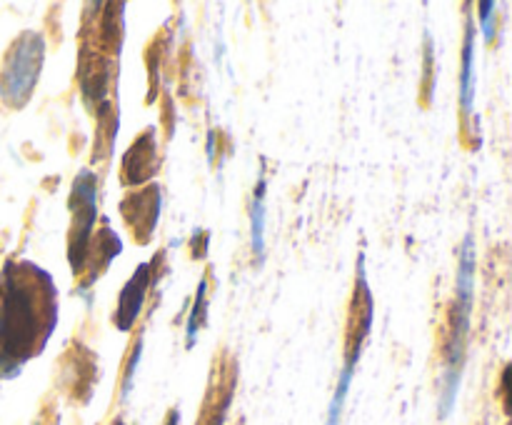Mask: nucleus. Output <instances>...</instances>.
<instances>
[{
    "mask_svg": "<svg viewBox=\"0 0 512 425\" xmlns=\"http://www.w3.org/2000/svg\"><path fill=\"white\" fill-rule=\"evenodd\" d=\"M265 195H268V180L265 175H260L253 190V200H250V248H253L258 263L265 260V223H268Z\"/></svg>",
    "mask_w": 512,
    "mask_h": 425,
    "instance_id": "7",
    "label": "nucleus"
},
{
    "mask_svg": "<svg viewBox=\"0 0 512 425\" xmlns=\"http://www.w3.org/2000/svg\"><path fill=\"white\" fill-rule=\"evenodd\" d=\"M70 210H73V228H70V265L80 273L88 253L90 230L95 223V173L83 170L70 188Z\"/></svg>",
    "mask_w": 512,
    "mask_h": 425,
    "instance_id": "3",
    "label": "nucleus"
},
{
    "mask_svg": "<svg viewBox=\"0 0 512 425\" xmlns=\"http://www.w3.org/2000/svg\"><path fill=\"white\" fill-rule=\"evenodd\" d=\"M205 298H208V280H200V285H198V295H195V305H193V310H190V318H188V328H185V335H188V338H185V345H193L195 343V338H198V328L200 325L205 323Z\"/></svg>",
    "mask_w": 512,
    "mask_h": 425,
    "instance_id": "9",
    "label": "nucleus"
},
{
    "mask_svg": "<svg viewBox=\"0 0 512 425\" xmlns=\"http://www.w3.org/2000/svg\"><path fill=\"white\" fill-rule=\"evenodd\" d=\"M43 58L45 43L38 33H25L23 38L15 40L8 60H5L3 80H0V93H3L5 103L13 105V108L28 103L30 93L38 83Z\"/></svg>",
    "mask_w": 512,
    "mask_h": 425,
    "instance_id": "2",
    "label": "nucleus"
},
{
    "mask_svg": "<svg viewBox=\"0 0 512 425\" xmlns=\"http://www.w3.org/2000/svg\"><path fill=\"white\" fill-rule=\"evenodd\" d=\"M473 290H475V243L473 235L463 240L458 263V278H455V308L470 313L473 310Z\"/></svg>",
    "mask_w": 512,
    "mask_h": 425,
    "instance_id": "6",
    "label": "nucleus"
},
{
    "mask_svg": "<svg viewBox=\"0 0 512 425\" xmlns=\"http://www.w3.org/2000/svg\"><path fill=\"white\" fill-rule=\"evenodd\" d=\"M480 10V25H483V35L485 40H493L495 38V20H498V3H493V0H483V3L478 5Z\"/></svg>",
    "mask_w": 512,
    "mask_h": 425,
    "instance_id": "10",
    "label": "nucleus"
},
{
    "mask_svg": "<svg viewBox=\"0 0 512 425\" xmlns=\"http://www.w3.org/2000/svg\"><path fill=\"white\" fill-rule=\"evenodd\" d=\"M140 355H143V338H140L138 343H135L133 358L128 360V368H125V375H123V398H128L130 388H133V378H135V370H138Z\"/></svg>",
    "mask_w": 512,
    "mask_h": 425,
    "instance_id": "11",
    "label": "nucleus"
},
{
    "mask_svg": "<svg viewBox=\"0 0 512 425\" xmlns=\"http://www.w3.org/2000/svg\"><path fill=\"white\" fill-rule=\"evenodd\" d=\"M10 280V275H8ZM38 323L33 313V298L25 285L8 283L5 293V313H3V350H0V368L5 365V373L15 375L25 358L33 350V338Z\"/></svg>",
    "mask_w": 512,
    "mask_h": 425,
    "instance_id": "1",
    "label": "nucleus"
},
{
    "mask_svg": "<svg viewBox=\"0 0 512 425\" xmlns=\"http://www.w3.org/2000/svg\"><path fill=\"white\" fill-rule=\"evenodd\" d=\"M475 100V30L468 20L463 43V65H460V105H463V118L470 120Z\"/></svg>",
    "mask_w": 512,
    "mask_h": 425,
    "instance_id": "8",
    "label": "nucleus"
},
{
    "mask_svg": "<svg viewBox=\"0 0 512 425\" xmlns=\"http://www.w3.org/2000/svg\"><path fill=\"white\" fill-rule=\"evenodd\" d=\"M150 265L143 263L138 270H135L133 278L125 283L123 293H120V303H118V313H115V325L120 330H130L133 328L135 318L140 315V308L145 303V290H148L150 283Z\"/></svg>",
    "mask_w": 512,
    "mask_h": 425,
    "instance_id": "5",
    "label": "nucleus"
},
{
    "mask_svg": "<svg viewBox=\"0 0 512 425\" xmlns=\"http://www.w3.org/2000/svg\"><path fill=\"white\" fill-rule=\"evenodd\" d=\"M0 340H3V313H0Z\"/></svg>",
    "mask_w": 512,
    "mask_h": 425,
    "instance_id": "14",
    "label": "nucleus"
},
{
    "mask_svg": "<svg viewBox=\"0 0 512 425\" xmlns=\"http://www.w3.org/2000/svg\"><path fill=\"white\" fill-rule=\"evenodd\" d=\"M168 425H178V413H175V410H173V413H170V418H168Z\"/></svg>",
    "mask_w": 512,
    "mask_h": 425,
    "instance_id": "13",
    "label": "nucleus"
},
{
    "mask_svg": "<svg viewBox=\"0 0 512 425\" xmlns=\"http://www.w3.org/2000/svg\"><path fill=\"white\" fill-rule=\"evenodd\" d=\"M373 325V295H370L368 280H365V255L358 258V285H355L353 305H350V333L345 363H358L360 350Z\"/></svg>",
    "mask_w": 512,
    "mask_h": 425,
    "instance_id": "4",
    "label": "nucleus"
},
{
    "mask_svg": "<svg viewBox=\"0 0 512 425\" xmlns=\"http://www.w3.org/2000/svg\"><path fill=\"white\" fill-rule=\"evenodd\" d=\"M213 158H215V133L210 130V138H208V160L210 163H213Z\"/></svg>",
    "mask_w": 512,
    "mask_h": 425,
    "instance_id": "12",
    "label": "nucleus"
}]
</instances>
